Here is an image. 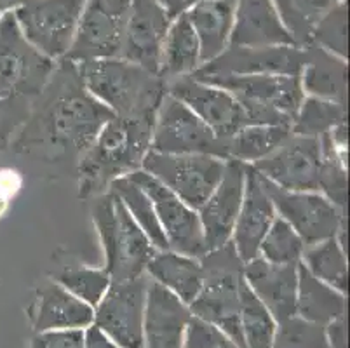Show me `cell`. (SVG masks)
Returning <instances> with one entry per match:
<instances>
[{
    "label": "cell",
    "mask_w": 350,
    "mask_h": 348,
    "mask_svg": "<svg viewBox=\"0 0 350 348\" xmlns=\"http://www.w3.org/2000/svg\"><path fill=\"white\" fill-rule=\"evenodd\" d=\"M112 117V111L85 89L79 63L63 57L9 148L47 165L75 171Z\"/></svg>",
    "instance_id": "6da1fadb"
},
{
    "label": "cell",
    "mask_w": 350,
    "mask_h": 348,
    "mask_svg": "<svg viewBox=\"0 0 350 348\" xmlns=\"http://www.w3.org/2000/svg\"><path fill=\"white\" fill-rule=\"evenodd\" d=\"M56 63L27 42L12 11L0 16V150L28 120Z\"/></svg>",
    "instance_id": "7a4b0ae2"
},
{
    "label": "cell",
    "mask_w": 350,
    "mask_h": 348,
    "mask_svg": "<svg viewBox=\"0 0 350 348\" xmlns=\"http://www.w3.org/2000/svg\"><path fill=\"white\" fill-rule=\"evenodd\" d=\"M154 119L113 115L101 127L75 169L81 199H94L108 191L116 180L142 169L143 159L150 152Z\"/></svg>",
    "instance_id": "3957f363"
},
{
    "label": "cell",
    "mask_w": 350,
    "mask_h": 348,
    "mask_svg": "<svg viewBox=\"0 0 350 348\" xmlns=\"http://www.w3.org/2000/svg\"><path fill=\"white\" fill-rule=\"evenodd\" d=\"M85 89L117 117H155L165 82L124 57L79 63Z\"/></svg>",
    "instance_id": "277c9868"
},
{
    "label": "cell",
    "mask_w": 350,
    "mask_h": 348,
    "mask_svg": "<svg viewBox=\"0 0 350 348\" xmlns=\"http://www.w3.org/2000/svg\"><path fill=\"white\" fill-rule=\"evenodd\" d=\"M91 218L103 249V270L112 280L145 276L157 249L112 190L91 199Z\"/></svg>",
    "instance_id": "5b68a950"
},
{
    "label": "cell",
    "mask_w": 350,
    "mask_h": 348,
    "mask_svg": "<svg viewBox=\"0 0 350 348\" xmlns=\"http://www.w3.org/2000/svg\"><path fill=\"white\" fill-rule=\"evenodd\" d=\"M234 94L251 124L289 126L304 101L300 77L295 75H216L199 79Z\"/></svg>",
    "instance_id": "8992f818"
},
{
    "label": "cell",
    "mask_w": 350,
    "mask_h": 348,
    "mask_svg": "<svg viewBox=\"0 0 350 348\" xmlns=\"http://www.w3.org/2000/svg\"><path fill=\"white\" fill-rule=\"evenodd\" d=\"M84 4L85 0H25L12 14L27 42L59 62L72 46Z\"/></svg>",
    "instance_id": "52a82bcc"
},
{
    "label": "cell",
    "mask_w": 350,
    "mask_h": 348,
    "mask_svg": "<svg viewBox=\"0 0 350 348\" xmlns=\"http://www.w3.org/2000/svg\"><path fill=\"white\" fill-rule=\"evenodd\" d=\"M204 270V282L199 295L192 302L193 310L200 317L219 322L225 327H237L241 314V282L243 268L232 242L218 249H211L200 258Z\"/></svg>",
    "instance_id": "ba28073f"
},
{
    "label": "cell",
    "mask_w": 350,
    "mask_h": 348,
    "mask_svg": "<svg viewBox=\"0 0 350 348\" xmlns=\"http://www.w3.org/2000/svg\"><path fill=\"white\" fill-rule=\"evenodd\" d=\"M152 152L213 155L227 161V139L218 138L187 105L165 92L155 111Z\"/></svg>",
    "instance_id": "9c48e42d"
},
{
    "label": "cell",
    "mask_w": 350,
    "mask_h": 348,
    "mask_svg": "<svg viewBox=\"0 0 350 348\" xmlns=\"http://www.w3.org/2000/svg\"><path fill=\"white\" fill-rule=\"evenodd\" d=\"M131 2L133 0H85L66 59L85 63L120 57Z\"/></svg>",
    "instance_id": "30bf717a"
},
{
    "label": "cell",
    "mask_w": 350,
    "mask_h": 348,
    "mask_svg": "<svg viewBox=\"0 0 350 348\" xmlns=\"http://www.w3.org/2000/svg\"><path fill=\"white\" fill-rule=\"evenodd\" d=\"M225 165L227 161L213 155H171L150 150L142 169L197 211L221 181Z\"/></svg>",
    "instance_id": "8fae6325"
},
{
    "label": "cell",
    "mask_w": 350,
    "mask_h": 348,
    "mask_svg": "<svg viewBox=\"0 0 350 348\" xmlns=\"http://www.w3.org/2000/svg\"><path fill=\"white\" fill-rule=\"evenodd\" d=\"M262 181L278 216L291 225L305 245L336 237L340 230L347 226L345 211L338 209L321 191H289L275 187L265 178Z\"/></svg>",
    "instance_id": "7c38bea8"
},
{
    "label": "cell",
    "mask_w": 350,
    "mask_h": 348,
    "mask_svg": "<svg viewBox=\"0 0 350 348\" xmlns=\"http://www.w3.org/2000/svg\"><path fill=\"white\" fill-rule=\"evenodd\" d=\"M133 181L145 191L155 209L161 228L171 251L190 258H200L208 253L197 211L176 197L170 188L150 176L143 169L129 174Z\"/></svg>",
    "instance_id": "4fadbf2b"
},
{
    "label": "cell",
    "mask_w": 350,
    "mask_h": 348,
    "mask_svg": "<svg viewBox=\"0 0 350 348\" xmlns=\"http://www.w3.org/2000/svg\"><path fill=\"white\" fill-rule=\"evenodd\" d=\"M165 92L187 105L213 133L228 139L239 129L250 126L246 110L234 94L192 75L165 84Z\"/></svg>",
    "instance_id": "5bb4252c"
},
{
    "label": "cell",
    "mask_w": 350,
    "mask_h": 348,
    "mask_svg": "<svg viewBox=\"0 0 350 348\" xmlns=\"http://www.w3.org/2000/svg\"><path fill=\"white\" fill-rule=\"evenodd\" d=\"M321 155V138L291 134L275 152L251 168L282 190L317 191Z\"/></svg>",
    "instance_id": "9a60e30c"
},
{
    "label": "cell",
    "mask_w": 350,
    "mask_h": 348,
    "mask_svg": "<svg viewBox=\"0 0 350 348\" xmlns=\"http://www.w3.org/2000/svg\"><path fill=\"white\" fill-rule=\"evenodd\" d=\"M305 62L304 49L297 46L235 47L224 53L192 73L196 79L216 75H295L300 77Z\"/></svg>",
    "instance_id": "2e32d148"
},
{
    "label": "cell",
    "mask_w": 350,
    "mask_h": 348,
    "mask_svg": "<svg viewBox=\"0 0 350 348\" xmlns=\"http://www.w3.org/2000/svg\"><path fill=\"white\" fill-rule=\"evenodd\" d=\"M246 168L243 162L227 161L221 181L208 200L197 209L208 251L230 242L239 211L243 206Z\"/></svg>",
    "instance_id": "e0dca14e"
},
{
    "label": "cell",
    "mask_w": 350,
    "mask_h": 348,
    "mask_svg": "<svg viewBox=\"0 0 350 348\" xmlns=\"http://www.w3.org/2000/svg\"><path fill=\"white\" fill-rule=\"evenodd\" d=\"M148 279L145 276L129 280H112L98 303V324L119 343L138 348L142 343V317L146 302Z\"/></svg>",
    "instance_id": "ac0fdd59"
},
{
    "label": "cell",
    "mask_w": 350,
    "mask_h": 348,
    "mask_svg": "<svg viewBox=\"0 0 350 348\" xmlns=\"http://www.w3.org/2000/svg\"><path fill=\"white\" fill-rule=\"evenodd\" d=\"M171 21L173 18L157 0H133L120 57L157 73Z\"/></svg>",
    "instance_id": "d6986e66"
},
{
    "label": "cell",
    "mask_w": 350,
    "mask_h": 348,
    "mask_svg": "<svg viewBox=\"0 0 350 348\" xmlns=\"http://www.w3.org/2000/svg\"><path fill=\"white\" fill-rule=\"evenodd\" d=\"M275 218L278 211L273 207L269 191L263 187L262 176L251 165H247L243 206L239 211L230 239L235 253L243 263L258 258L260 244Z\"/></svg>",
    "instance_id": "ffe728a7"
},
{
    "label": "cell",
    "mask_w": 350,
    "mask_h": 348,
    "mask_svg": "<svg viewBox=\"0 0 350 348\" xmlns=\"http://www.w3.org/2000/svg\"><path fill=\"white\" fill-rule=\"evenodd\" d=\"M298 265H273L258 256L244 263L243 279L267 310L289 317L297 310Z\"/></svg>",
    "instance_id": "44dd1931"
},
{
    "label": "cell",
    "mask_w": 350,
    "mask_h": 348,
    "mask_svg": "<svg viewBox=\"0 0 350 348\" xmlns=\"http://www.w3.org/2000/svg\"><path fill=\"white\" fill-rule=\"evenodd\" d=\"M235 47L295 46L272 0H235L230 44Z\"/></svg>",
    "instance_id": "7402d4cb"
},
{
    "label": "cell",
    "mask_w": 350,
    "mask_h": 348,
    "mask_svg": "<svg viewBox=\"0 0 350 348\" xmlns=\"http://www.w3.org/2000/svg\"><path fill=\"white\" fill-rule=\"evenodd\" d=\"M304 54L305 62L300 72L304 94L347 105V59L336 57L314 44L304 47Z\"/></svg>",
    "instance_id": "603a6c76"
},
{
    "label": "cell",
    "mask_w": 350,
    "mask_h": 348,
    "mask_svg": "<svg viewBox=\"0 0 350 348\" xmlns=\"http://www.w3.org/2000/svg\"><path fill=\"white\" fill-rule=\"evenodd\" d=\"M234 12L235 0H202L185 11L199 40L202 65L218 57L230 44Z\"/></svg>",
    "instance_id": "cb8c5ba5"
},
{
    "label": "cell",
    "mask_w": 350,
    "mask_h": 348,
    "mask_svg": "<svg viewBox=\"0 0 350 348\" xmlns=\"http://www.w3.org/2000/svg\"><path fill=\"white\" fill-rule=\"evenodd\" d=\"M146 333L152 348H178L189 314L178 296L161 284L148 280L146 289Z\"/></svg>",
    "instance_id": "d4e9b609"
},
{
    "label": "cell",
    "mask_w": 350,
    "mask_h": 348,
    "mask_svg": "<svg viewBox=\"0 0 350 348\" xmlns=\"http://www.w3.org/2000/svg\"><path fill=\"white\" fill-rule=\"evenodd\" d=\"M145 273L183 303H192L204 282V270L200 260L174 253L171 249L155 251L146 265Z\"/></svg>",
    "instance_id": "484cf974"
},
{
    "label": "cell",
    "mask_w": 350,
    "mask_h": 348,
    "mask_svg": "<svg viewBox=\"0 0 350 348\" xmlns=\"http://www.w3.org/2000/svg\"><path fill=\"white\" fill-rule=\"evenodd\" d=\"M200 47L197 35L185 12L171 21L162 44L159 77L167 84L180 77L192 75L200 68Z\"/></svg>",
    "instance_id": "4316f807"
},
{
    "label": "cell",
    "mask_w": 350,
    "mask_h": 348,
    "mask_svg": "<svg viewBox=\"0 0 350 348\" xmlns=\"http://www.w3.org/2000/svg\"><path fill=\"white\" fill-rule=\"evenodd\" d=\"M91 319H93L91 306L66 291L58 282L51 280L40 287L39 314H37V324L40 330L85 325L91 322Z\"/></svg>",
    "instance_id": "83f0119b"
},
{
    "label": "cell",
    "mask_w": 350,
    "mask_h": 348,
    "mask_svg": "<svg viewBox=\"0 0 350 348\" xmlns=\"http://www.w3.org/2000/svg\"><path fill=\"white\" fill-rule=\"evenodd\" d=\"M289 136H291L289 126L251 124L239 129L234 136L227 139V161L253 165L254 162L262 161L275 152Z\"/></svg>",
    "instance_id": "f1b7e54d"
},
{
    "label": "cell",
    "mask_w": 350,
    "mask_h": 348,
    "mask_svg": "<svg viewBox=\"0 0 350 348\" xmlns=\"http://www.w3.org/2000/svg\"><path fill=\"white\" fill-rule=\"evenodd\" d=\"M272 4L295 46L304 49L310 46L314 30L336 0H272Z\"/></svg>",
    "instance_id": "f546056e"
},
{
    "label": "cell",
    "mask_w": 350,
    "mask_h": 348,
    "mask_svg": "<svg viewBox=\"0 0 350 348\" xmlns=\"http://www.w3.org/2000/svg\"><path fill=\"white\" fill-rule=\"evenodd\" d=\"M297 310L310 321H326L343 310V293L316 279L304 265H298Z\"/></svg>",
    "instance_id": "4dcf8cb0"
},
{
    "label": "cell",
    "mask_w": 350,
    "mask_h": 348,
    "mask_svg": "<svg viewBox=\"0 0 350 348\" xmlns=\"http://www.w3.org/2000/svg\"><path fill=\"white\" fill-rule=\"evenodd\" d=\"M300 263L316 279L323 280L327 286L335 287L338 291H347L349 261H347V251L340 245L336 237L317 242V244L305 245Z\"/></svg>",
    "instance_id": "1f68e13d"
},
{
    "label": "cell",
    "mask_w": 350,
    "mask_h": 348,
    "mask_svg": "<svg viewBox=\"0 0 350 348\" xmlns=\"http://www.w3.org/2000/svg\"><path fill=\"white\" fill-rule=\"evenodd\" d=\"M108 190H112L122 204L126 206L127 213L133 216L136 223H138L139 228L145 232V235L148 237V241L152 242L157 251H164V249H170L167 241H165V235L161 228V223H159L157 215H155V209L152 206V200L148 199L145 191L135 183L129 176H122L119 180L113 181L110 185Z\"/></svg>",
    "instance_id": "d6a6232c"
},
{
    "label": "cell",
    "mask_w": 350,
    "mask_h": 348,
    "mask_svg": "<svg viewBox=\"0 0 350 348\" xmlns=\"http://www.w3.org/2000/svg\"><path fill=\"white\" fill-rule=\"evenodd\" d=\"M347 122V105L305 96L291 122V134L323 138L338 124Z\"/></svg>",
    "instance_id": "836d02e7"
},
{
    "label": "cell",
    "mask_w": 350,
    "mask_h": 348,
    "mask_svg": "<svg viewBox=\"0 0 350 348\" xmlns=\"http://www.w3.org/2000/svg\"><path fill=\"white\" fill-rule=\"evenodd\" d=\"M321 148L323 155H321L317 191H321L338 209L347 213V153L335 148L329 134H324L321 138Z\"/></svg>",
    "instance_id": "e575fe53"
},
{
    "label": "cell",
    "mask_w": 350,
    "mask_h": 348,
    "mask_svg": "<svg viewBox=\"0 0 350 348\" xmlns=\"http://www.w3.org/2000/svg\"><path fill=\"white\" fill-rule=\"evenodd\" d=\"M304 251L305 244L300 235L291 228L289 223L278 216L260 244L258 256L273 265H298Z\"/></svg>",
    "instance_id": "d590c367"
},
{
    "label": "cell",
    "mask_w": 350,
    "mask_h": 348,
    "mask_svg": "<svg viewBox=\"0 0 350 348\" xmlns=\"http://www.w3.org/2000/svg\"><path fill=\"white\" fill-rule=\"evenodd\" d=\"M54 282H58L59 286L65 287L66 291L72 293L73 296H77L79 299H82L88 305H98L105 296V293L108 291L112 279L103 268L77 265V267L62 268L54 276Z\"/></svg>",
    "instance_id": "8d00e7d4"
},
{
    "label": "cell",
    "mask_w": 350,
    "mask_h": 348,
    "mask_svg": "<svg viewBox=\"0 0 350 348\" xmlns=\"http://www.w3.org/2000/svg\"><path fill=\"white\" fill-rule=\"evenodd\" d=\"M312 44L347 59V0H336V4L324 14L312 35Z\"/></svg>",
    "instance_id": "74e56055"
},
{
    "label": "cell",
    "mask_w": 350,
    "mask_h": 348,
    "mask_svg": "<svg viewBox=\"0 0 350 348\" xmlns=\"http://www.w3.org/2000/svg\"><path fill=\"white\" fill-rule=\"evenodd\" d=\"M321 343L317 330L300 321L288 322L279 338V348H317Z\"/></svg>",
    "instance_id": "f35d334b"
},
{
    "label": "cell",
    "mask_w": 350,
    "mask_h": 348,
    "mask_svg": "<svg viewBox=\"0 0 350 348\" xmlns=\"http://www.w3.org/2000/svg\"><path fill=\"white\" fill-rule=\"evenodd\" d=\"M37 348H82V336L72 331L46 334L39 340Z\"/></svg>",
    "instance_id": "ab89813d"
},
{
    "label": "cell",
    "mask_w": 350,
    "mask_h": 348,
    "mask_svg": "<svg viewBox=\"0 0 350 348\" xmlns=\"http://www.w3.org/2000/svg\"><path fill=\"white\" fill-rule=\"evenodd\" d=\"M157 2L165 9V11H167V14H170L173 19L176 18V16H180L181 12H185L183 0H157Z\"/></svg>",
    "instance_id": "60d3db41"
},
{
    "label": "cell",
    "mask_w": 350,
    "mask_h": 348,
    "mask_svg": "<svg viewBox=\"0 0 350 348\" xmlns=\"http://www.w3.org/2000/svg\"><path fill=\"white\" fill-rule=\"evenodd\" d=\"M25 0H0V16H4L5 12L14 11L16 8H20Z\"/></svg>",
    "instance_id": "b9f144b4"
},
{
    "label": "cell",
    "mask_w": 350,
    "mask_h": 348,
    "mask_svg": "<svg viewBox=\"0 0 350 348\" xmlns=\"http://www.w3.org/2000/svg\"><path fill=\"white\" fill-rule=\"evenodd\" d=\"M5 209H8V199H5V197L0 193V216L4 215Z\"/></svg>",
    "instance_id": "7bdbcfd3"
},
{
    "label": "cell",
    "mask_w": 350,
    "mask_h": 348,
    "mask_svg": "<svg viewBox=\"0 0 350 348\" xmlns=\"http://www.w3.org/2000/svg\"><path fill=\"white\" fill-rule=\"evenodd\" d=\"M199 2H202V0H183V5H185V11L189 8H192V5L199 4Z\"/></svg>",
    "instance_id": "ee69618b"
}]
</instances>
